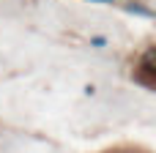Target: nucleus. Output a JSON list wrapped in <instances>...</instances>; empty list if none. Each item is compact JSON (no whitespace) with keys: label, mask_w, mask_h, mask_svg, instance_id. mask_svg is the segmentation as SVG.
Here are the masks:
<instances>
[{"label":"nucleus","mask_w":156,"mask_h":153,"mask_svg":"<svg viewBox=\"0 0 156 153\" xmlns=\"http://www.w3.org/2000/svg\"><path fill=\"white\" fill-rule=\"evenodd\" d=\"M154 49H148L145 52V60H143V66H140V71H137V77L143 79V85L145 88H154V74H151V68H154Z\"/></svg>","instance_id":"f257e3e1"},{"label":"nucleus","mask_w":156,"mask_h":153,"mask_svg":"<svg viewBox=\"0 0 156 153\" xmlns=\"http://www.w3.org/2000/svg\"><path fill=\"white\" fill-rule=\"evenodd\" d=\"M107 153H148L143 148H118V151H107Z\"/></svg>","instance_id":"f03ea898"}]
</instances>
